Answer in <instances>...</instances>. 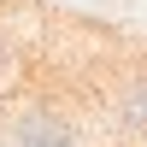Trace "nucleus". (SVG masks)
<instances>
[{
    "label": "nucleus",
    "mask_w": 147,
    "mask_h": 147,
    "mask_svg": "<svg viewBox=\"0 0 147 147\" xmlns=\"http://www.w3.org/2000/svg\"><path fill=\"white\" fill-rule=\"evenodd\" d=\"M6 136L12 147H77V124L59 112H18Z\"/></svg>",
    "instance_id": "nucleus-1"
},
{
    "label": "nucleus",
    "mask_w": 147,
    "mask_h": 147,
    "mask_svg": "<svg viewBox=\"0 0 147 147\" xmlns=\"http://www.w3.org/2000/svg\"><path fill=\"white\" fill-rule=\"evenodd\" d=\"M112 118H118V129H129V136H147V71H136V77L118 88Z\"/></svg>",
    "instance_id": "nucleus-2"
},
{
    "label": "nucleus",
    "mask_w": 147,
    "mask_h": 147,
    "mask_svg": "<svg viewBox=\"0 0 147 147\" xmlns=\"http://www.w3.org/2000/svg\"><path fill=\"white\" fill-rule=\"evenodd\" d=\"M0 71H6V41H0Z\"/></svg>",
    "instance_id": "nucleus-3"
}]
</instances>
